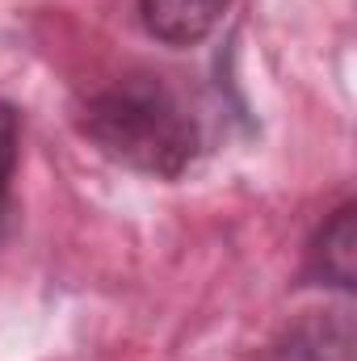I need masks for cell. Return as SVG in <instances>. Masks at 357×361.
<instances>
[{"mask_svg": "<svg viewBox=\"0 0 357 361\" xmlns=\"http://www.w3.org/2000/svg\"><path fill=\"white\" fill-rule=\"evenodd\" d=\"M17 147H21V118L8 101H0V235L8 227V202H13V173H17Z\"/></svg>", "mask_w": 357, "mask_h": 361, "instance_id": "obj_4", "label": "cell"}, {"mask_svg": "<svg viewBox=\"0 0 357 361\" xmlns=\"http://www.w3.org/2000/svg\"><path fill=\"white\" fill-rule=\"evenodd\" d=\"M357 235H353V202H345L341 210H332V219L315 231L311 240V273L328 286L349 290L353 286V252Z\"/></svg>", "mask_w": 357, "mask_h": 361, "instance_id": "obj_3", "label": "cell"}, {"mask_svg": "<svg viewBox=\"0 0 357 361\" xmlns=\"http://www.w3.org/2000/svg\"><path fill=\"white\" fill-rule=\"evenodd\" d=\"M231 0H139L143 30L164 47H198L227 13Z\"/></svg>", "mask_w": 357, "mask_h": 361, "instance_id": "obj_2", "label": "cell"}, {"mask_svg": "<svg viewBox=\"0 0 357 361\" xmlns=\"http://www.w3.org/2000/svg\"><path fill=\"white\" fill-rule=\"evenodd\" d=\"M101 156L147 177H181L198 156V122L156 76H122L97 89L76 114Z\"/></svg>", "mask_w": 357, "mask_h": 361, "instance_id": "obj_1", "label": "cell"}]
</instances>
